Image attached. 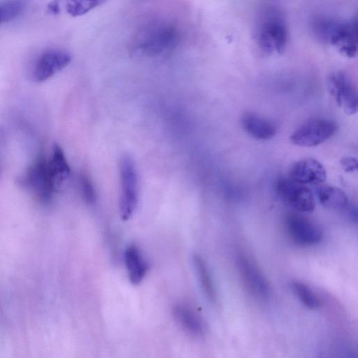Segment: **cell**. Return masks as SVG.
Listing matches in <instances>:
<instances>
[{
	"label": "cell",
	"mask_w": 358,
	"mask_h": 358,
	"mask_svg": "<svg viewBox=\"0 0 358 358\" xmlns=\"http://www.w3.org/2000/svg\"><path fill=\"white\" fill-rule=\"evenodd\" d=\"M286 230L291 240L298 246L308 247L319 244L324 232L319 224L304 213L291 211L285 218Z\"/></svg>",
	"instance_id": "7"
},
{
	"label": "cell",
	"mask_w": 358,
	"mask_h": 358,
	"mask_svg": "<svg viewBox=\"0 0 358 358\" xmlns=\"http://www.w3.org/2000/svg\"><path fill=\"white\" fill-rule=\"evenodd\" d=\"M24 3L20 1L0 4V17L3 23L12 21L22 13Z\"/></svg>",
	"instance_id": "22"
},
{
	"label": "cell",
	"mask_w": 358,
	"mask_h": 358,
	"mask_svg": "<svg viewBox=\"0 0 358 358\" xmlns=\"http://www.w3.org/2000/svg\"><path fill=\"white\" fill-rule=\"evenodd\" d=\"M237 264L241 280L248 292L259 299H266L272 292L271 286L256 261L247 253L238 255Z\"/></svg>",
	"instance_id": "8"
},
{
	"label": "cell",
	"mask_w": 358,
	"mask_h": 358,
	"mask_svg": "<svg viewBox=\"0 0 358 358\" xmlns=\"http://www.w3.org/2000/svg\"><path fill=\"white\" fill-rule=\"evenodd\" d=\"M319 358H357L352 346L347 341L336 339L325 345Z\"/></svg>",
	"instance_id": "20"
},
{
	"label": "cell",
	"mask_w": 358,
	"mask_h": 358,
	"mask_svg": "<svg viewBox=\"0 0 358 358\" xmlns=\"http://www.w3.org/2000/svg\"><path fill=\"white\" fill-rule=\"evenodd\" d=\"M317 194L320 203L326 209L343 211L348 207V197L338 188L322 185L317 187Z\"/></svg>",
	"instance_id": "17"
},
{
	"label": "cell",
	"mask_w": 358,
	"mask_h": 358,
	"mask_svg": "<svg viewBox=\"0 0 358 358\" xmlns=\"http://www.w3.org/2000/svg\"><path fill=\"white\" fill-rule=\"evenodd\" d=\"M327 86L330 96L346 114L353 115L357 113V90L346 73L336 72L330 74Z\"/></svg>",
	"instance_id": "10"
},
{
	"label": "cell",
	"mask_w": 358,
	"mask_h": 358,
	"mask_svg": "<svg viewBox=\"0 0 358 358\" xmlns=\"http://www.w3.org/2000/svg\"><path fill=\"white\" fill-rule=\"evenodd\" d=\"M193 262L205 297L209 302L214 303L216 301V291L205 260L201 255L195 254L193 257Z\"/></svg>",
	"instance_id": "18"
},
{
	"label": "cell",
	"mask_w": 358,
	"mask_h": 358,
	"mask_svg": "<svg viewBox=\"0 0 358 358\" xmlns=\"http://www.w3.org/2000/svg\"><path fill=\"white\" fill-rule=\"evenodd\" d=\"M48 161L49 167L57 190L62 188L70 175V167L65 155L59 145H55Z\"/></svg>",
	"instance_id": "16"
},
{
	"label": "cell",
	"mask_w": 358,
	"mask_h": 358,
	"mask_svg": "<svg viewBox=\"0 0 358 358\" xmlns=\"http://www.w3.org/2000/svg\"><path fill=\"white\" fill-rule=\"evenodd\" d=\"M276 191L280 199L294 211L308 213L315 209L316 202L312 191L289 178H280Z\"/></svg>",
	"instance_id": "9"
},
{
	"label": "cell",
	"mask_w": 358,
	"mask_h": 358,
	"mask_svg": "<svg viewBox=\"0 0 358 358\" xmlns=\"http://www.w3.org/2000/svg\"><path fill=\"white\" fill-rule=\"evenodd\" d=\"M341 165L346 172H353L357 169V159L352 157H346L341 159Z\"/></svg>",
	"instance_id": "24"
},
{
	"label": "cell",
	"mask_w": 358,
	"mask_h": 358,
	"mask_svg": "<svg viewBox=\"0 0 358 358\" xmlns=\"http://www.w3.org/2000/svg\"><path fill=\"white\" fill-rule=\"evenodd\" d=\"M289 178L304 185L319 187L324 184L327 172L323 165L313 158H304L295 162L290 168Z\"/></svg>",
	"instance_id": "11"
},
{
	"label": "cell",
	"mask_w": 358,
	"mask_h": 358,
	"mask_svg": "<svg viewBox=\"0 0 358 358\" xmlns=\"http://www.w3.org/2000/svg\"><path fill=\"white\" fill-rule=\"evenodd\" d=\"M176 322L189 334L200 337L204 333V325L199 313L186 304H178L173 308Z\"/></svg>",
	"instance_id": "15"
},
{
	"label": "cell",
	"mask_w": 358,
	"mask_h": 358,
	"mask_svg": "<svg viewBox=\"0 0 358 358\" xmlns=\"http://www.w3.org/2000/svg\"><path fill=\"white\" fill-rule=\"evenodd\" d=\"M319 37L332 45L341 54L354 58L357 52V19L345 21L322 20L316 25Z\"/></svg>",
	"instance_id": "2"
},
{
	"label": "cell",
	"mask_w": 358,
	"mask_h": 358,
	"mask_svg": "<svg viewBox=\"0 0 358 358\" xmlns=\"http://www.w3.org/2000/svg\"><path fill=\"white\" fill-rule=\"evenodd\" d=\"M338 130L337 123L324 118H311L291 134V143L296 146L306 148L317 147L335 136Z\"/></svg>",
	"instance_id": "5"
},
{
	"label": "cell",
	"mask_w": 358,
	"mask_h": 358,
	"mask_svg": "<svg viewBox=\"0 0 358 358\" xmlns=\"http://www.w3.org/2000/svg\"><path fill=\"white\" fill-rule=\"evenodd\" d=\"M79 185L84 200L89 204L96 203L97 193L91 176L85 172L79 176Z\"/></svg>",
	"instance_id": "21"
},
{
	"label": "cell",
	"mask_w": 358,
	"mask_h": 358,
	"mask_svg": "<svg viewBox=\"0 0 358 358\" xmlns=\"http://www.w3.org/2000/svg\"><path fill=\"white\" fill-rule=\"evenodd\" d=\"M21 183L41 203H49L58 191L48 161L40 156L23 174Z\"/></svg>",
	"instance_id": "4"
},
{
	"label": "cell",
	"mask_w": 358,
	"mask_h": 358,
	"mask_svg": "<svg viewBox=\"0 0 358 358\" xmlns=\"http://www.w3.org/2000/svg\"><path fill=\"white\" fill-rule=\"evenodd\" d=\"M124 260L130 282L140 284L149 271V264L140 249L136 245H129L124 253Z\"/></svg>",
	"instance_id": "14"
},
{
	"label": "cell",
	"mask_w": 358,
	"mask_h": 358,
	"mask_svg": "<svg viewBox=\"0 0 358 358\" xmlns=\"http://www.w3.org/2000/svg\"><path fill=\"white\" fill-rule=\"evenodd\" d=\"M119 171L120 213L123 220H128L136 211L138 203V176L136 164L130 156L122 157Z\"/></svg>",
	"instance_id": "6"
},
{
	"label": "cell",
	"mask_w": 358,
	"mask_h": 358,
	"mask_svg": "<svg viewBox=\"0 0 358 358\" xmlns=\"http://www.w3.org/2000/svg\"><path fill=\"white\" fill-rule=\"evenodd\" d=\"M3 23L2 21L0 20V25H1Z\"/></svg>",
	"instance_id": "27"
},
{
	"label": "cell",
	"mask_w": 358,
	"mask_h": 358,
	"mask_svg": "<svg viewBox=\"0 0 358 358\" xmlns=\"http://www.w3.org/2000/svg\"><path fill=\"white\" fill-rule=\"evenodd\" d=\"M256 39L260 49L265 54H282L287 46L288 31L282 13L271 8L263 12L259 22Z\"/></svg>",
	"instance_id": "1"
},
{
	"label": "cell",
	"mask_w": 358,
	"mask_h": 358,
	"mask_svg": "<svg viewBox=\"0 0 358 358\" xmlns=\"http://www.w3.org/2000/svg\"><path fill=\"white\" fill-rule=\"evenodd\" d=\"M103 3L101 1H72L67 3L66 10L72 17H80Z\"/></svg>",
	"instance_id": "23"
},
{
	"label": "cell",
	"mask_w": 358,
	"mask_h": 358,
	"mask_svg": "<svg viewBox=\"0 0 358 358\" xmlns=\"http://www.w3.org/2000/svg\"><path fill=\"white\" fill-rule=\"evenodd\" d=\"M292 289L299 301L306 308L316 310L322 306L323 300L322 298L317 292L307 284L296 281L293 282Z\"/></svg>",
	"instance_id": "19"
},
{
	"label": "cell",
	"mask_w": 358,
	"mask_h": 358,
	"mask_svg": "<svg viewBox=\"0 0 358 358\" xmlns=\"http://www.w3.org/2000/svg\"><path fill=\"white\" fill-rule=\"evenodd\" d=\"M48 10L53 14H59L60 13V6L58 2L51 3L48 6Z\"/></svg>",
	"instance_id": "25"
},
{
	"label": "cell",
	"mask_w": 358,
	"mask_h": 358,
	"mask_svg": "<svg viewBox=\"0 0 358 358\" xmlns=\"http://www.w3.org/2000/svg\"><path fill=\"white\" fill-rule=\"evenodd\" d=\"M2 129H0V139H1L2 136H3V132H2Z\"/></svg>",
	"instance_id": "26"
},
{
	"label": "cell",
	"mask_w": 358,
	"mask_h": 358,
	"mask_svg": "<svg viewBox=\"0 0 358 358\" xmlns=\"http://www.w3.org/2000/svg\"><path fill=\"white\" fill-rule=\"evenodd\" d=\"M242 126L249 136L257 140L273 138L278 129L273 121L251 112L242 116Z\"/></svg>",
	"instance_id": "13"
},
{
	"label": "cell",
	"mask_w": 358,
	"mask_h": 358,
	"mask_svg": "<svg viewBox=\"0 0 358 358\" xmlns=\"http://www.w3.org/2000/svg\"><path fill=\"white\" fill-rule=\"evenodd\" d=\"M71 55L63 51L53 50L43 53L36 62L33 78L36 82L47 81L71 63Z\"/></svg>",
	"instance_id": "12"
},
{
	"label": "cell",
	"mask_w": 358,
	"mask_h": 358,
	"mask_svg": "<svg viewBox=\"0 0 358 358\" xmlns=\"http://www.w3.org/2000/svg\"><path fill=\"white\" fill-rule=\"evenodd\" d=\"M178 38V31L173 25L157 22L138 34L134 44L136 52L147 56H157L173 49Z\"/></svg>",
	"instance_id": "3"
}]
</instances>
